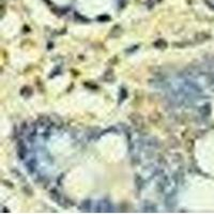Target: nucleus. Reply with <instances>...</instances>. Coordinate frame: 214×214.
<instances>
[{"label": "nucleus", "mask_w": 214, "mask_h": 214, "mask_svg": "<svg viewBox=\"0 0 214 214\" xmlns=\"http://www.w3.org/2000/svg\"><path fill=\"white\" fill-rule=\"evenodd\" d=\"M26 167L30 173H33L36 171V167H37V161L34 158H31L30 161L26 163Z\"/></svg>", "instance_id": "obj_12"}, {"label": "nucleus", "mask_w": 214, "mask_h": 214, "mask_svg": "<svg viewBox=\"0 0 214 214\" xmlns=\"http://www.w3.org/2000/svg\"><path fill=\"white\" fill-rule=\"evenodd\" d=\"M127 91L124 89V88H122V89L120 90V97H119L120 100H119V103L123 102V101L127 99Z\"/></svg>", "instance_id": "obj_17"}, {"label": "nucleus", "mask_w": 214, "mask_h": 214, "mask_svg": "<svg viewBox=\"0 0 214 214\" xmlns=\"http://www.w3.org/2000/svg\"><path fill=\"white\" fill-rule=\"evenodd\" d=\"M2 212H3V213H10V210L7 208L2 207Z\"/></svg>", "instance_id": "obj_25"}, {"label": "nucleus", "mask_w": 214, "mask_h": 214, "mask_svg": "<svg viewBox=\"0 0 214 214\" xmlns=\"http://www.w3.org/2000/svg\"><path fill=\"white\" fill-rule=\"evenodd\" d=\"M95 212H114V207H112V205L108 200H101L97 203V208H95Z\"/></svg>", "instance_id": "obj_1"}, {"label": "nucleus", "mask_w": 214, "mask_h": 214, "mask_svg": "<svg viewBox=\"0 0 214 214\" xmlns=\"http://www.w3.org/2000/svg\"><path fill=\"white\" fill-rule=\"evenodd\" d=\"M176 195H170V194H167L165 197V206L168 209H173L177 205V201H176L175 198Z\"/></svg>", "instance_id": "obj_4"}, {"label": "nucleus", "mask_w": 214, "mask_h": 214, "mask_svg": "<svg viewBox=\"0 0 214 214\" xmlns=\"http://www.w3.org/2000/svg\"><path fill=\"white\" fill-rule=\"evenodd\" d=\"M155 2H157V0H147L148 9H152V7L155 6Z\"/></svg>", "instance_id": "obj_20"}, {"label": "nucleus", "mask_w": 214, "mask_h": 214, "mask_svg": "<svg viewBox=\"0 0 214 214\" xmlns=\"http://www.w3.org/2000/svg\"><path fill=\"white\" fill-rule=\"evenodd\" d=\"M49 197L52 201H55V202H57V203H60V201L62 199L61 194L59 193V191H58L57 188H52V190L49 191Z\"/></svg>", "instance_id": "obj_5"}, {"label": "nucleus", "mask_w": 214, "mask_h": 214, "mask_svg": "<svg viewBox=\"0 0 214 214\" xmlns=\"http://www.w3.org/2000/svg\"><path fill=\"white\" fill-rule=\"evenodd\" d=\"M22 190H24L25 194H27V195H28V196H32V190L29 187L28 185L24 186V187H22Z\"/></svg>", "instance_id": "obj_19"}, {"label": "nucleus", "mask_w": 214, "mask_h": 214, "mask_svg": "<svg viewBox=\"0 0 214 214\" xmlns=\"http://www.w3.org/2000/svg\"><path fill=\"white\" fill-rule=\"evenodd\" d=\"M212 7V9H213V10H214V7Z\"/></svg>", "instance_id": "obj_27"}, {"label": "nucleus", "mask_w": 214, "mask_h": 214, "mask_svg": "<svg viewBox=\"0 0 214 214\" xmlns=\"http://www.w3.org/2000/svg\"><path fill=\"white\" fill-rule=\"evenodd\" d=\"M121 33H122L121 27L117 25V26H115L114 28L112 29V31H110V33H109V37H112V39H117V37H119L121 36Z\"/></svg>", "instance_id": "obj_11"}, {"label": "nucleus", "mask_w": 214, "mask_h": 214, "mask_svg": "<svg viewBox=\"0 0 214 214\" xmlns=\"http://www.w3.org/2000/svg\"><path fill=\"white\" fill-rule=\"evenodd\" d=\"M161 1H162V0H157V2H161Z\"/></svg>", "instance_id": "obj_26"}, {"label": "nucleus", "mask_w": 214, "mask_h": 214, "mask_svg": "<svg viewBox=\"0 0 214 214\" xmlns=\"http://www.w3.org/2000/svg\"><path fill=\"white\" fill-rule=\"evenodd\" d=\"M59 205H61L62 207H64V208H69V207H72L74 203L72 202V200L67 199V198H65V197H62V199L60 201Z\"/></svg>", "instance_id": "obj_16"}, {"label": "nucleus", "mask_w": 214, "mask_h": 214, "mask_svg": "<svg viewBox=\"0 0 214 214\" xmlns=\"http://www.w3.org/2000/svg\"><path fill=\"white\" fill-rule=\"evenodd\" d=\"M32 93H33V90H32L31 87H29V86H25V87L22 88L21 90V95L24 97H26V99H28L32 95Z\"/></svg>", "instance_id": "obj_10"}, {"label": "nucleus", "mask_w": 214, "mask_h": 214, "mask_svg": "<svg viewBox=\"0 0 214 214\" xmlns=\"http://www.w3.org/2000/svg\"><path fill=\"white\" fill-rule=\"evenodd\" d=\"M153 46L157 47V48H160V49H165L166 47L168 46V44H167V42H166L165 40L158 39L154 43H153Z\"/></svg>", "instance_id": "obj_14"}, {"label": "nucleus", "mask_w": 214, "mask_h": 214, "mask_svg": "<svg viewBox=\"0 0 214 214\" xmlns=\"http://www.w3.org/2000/svg\"><path fill=\"white\" fill-rule=\"evenodd\" d=\"M128 119H130V121L134 125H136V127H142L143 123L142 117L139 114H132L130 117H128Z\"/></svg>", "instance_id": "obj_3"}, {"label": "nucleus", "mask_w": 214, "mask_h": 214, "mask_svg": "<svg viewBox=\"0 0 214 214\" xmlns=\"http://www.w3.org/2000/svg\"><path fill=\"white\" fill-rule=\"evenodd\" d=\"M3 183H6V186H10V187H13V185H12V183L10 182V181H7V180H3Z\"/></svg>", "instance_id": "obj_22"}, {"label": "nucleus", "mask_w": 214, "mask_h": 214, "mask_svg": "<svg viewBox=\"0 0 214 214\" xmlns=\"http://www.w3.org/2000/svg\"><path fill=\"white\" fill-rule=\"evenodd\" d=\"M209 39H210V34L206 33V32H199L195 36V41L197 43H202Z\"/></svg>", "instance_id": "obj_9"}, {"label": "nucleus", "mask_w": 214, "mask_h": 214, "mask_svg": "<svg viewBox=\"0 0 214 214\" xmlns=\"http://www.w3.org/2000/svg\"><path fill=\"white\" fill-rule=\"evenodd\" d=\"M85 86H88V87H92V89H97V86H95V85H90V84H86V82H85Z\"/></svg>", "instance_id": "obj_23"}, {"label": "nucleus", "mask_w": 214, "mask_h": 214, "mask_svg": "<svg viewBox=\"0 0 214 214\" xmlns=\"http://www.w3.org/2000/svg\"><path fill=\"white\" fill-rule=\"evenodd\" d=\"M92 208V201L90 199H86L84 201H82L79 206V210L82 211V212H90Z\"/></svg>", "instance_id": "obj_7"}, {"label": "nucleus", "mask_w": 214, "mask_h": 214, "mask_svg": "<svg viewBox=\"0 0 214 214\" xmlns=\"http://www.w3.org/2000/svg\"><path fill=\"white\" fill-rule=\"evenodd\" d=\"M17 155H18L19 160H25L27 155V147L26 143L24 142L22 139L17 140Z\"/></svg>", "instance_id": "obj_2"}, {"label": "nucleus", "mask_w": 214, "mask_h": 214, "mask_svg": "<svg viewBox=\"0 0 214 214\" xmlns=\"http://www.w3.org/2000/svg\"><path fill=\"white\" fill-rule=\"evenodd\" d=\"M75 18H78L79 21H82V22H88V19H87V18H85V17L80 16V15H79L78 13H76V14H75Z\"/></svg>", "instance_id": "obj_21"}, {"label": "nucleus", "mask_w": 214, "mask_h": 214, "mask_svg": "<svg viewBox=\"0 0 214 214\" xmlns=\"http://www.w3.org/2000/svg\"><path fill=\"white\" fill-rule=\"evenodd\" d=\"M199 112L201 114V116H203V117H208V116H210V114H211V105L210 104H206V105H203V106H201L200 109H199Z\"/></svg>", "instance_id": "obj_13"}, {"label": "nucleus", "mask_w": 214, "mask_h": 214, "mask_svg": "<svg viewBox=\"0 0 214 214\" xmlns=\"http://www.w3.org/2000/svg\"><path fill=\"white\" fill-rule=\"evenodd\" d=\"M103 79H104L105 82H114V80H115L114 71H112V69H108L107 71L104 73V75H103Z\"/></svg>", "instance_id": "obj_8"}, {"label": "nucleus", "mask_w": 214, "mask_h": 214, "mask_svg": "<svg viewBox=\"0 0 214 214\" xmlns=\"http://www.w3.org/2000/svg\"><path fill=\"white\" fill-rule=\"evenodd\" d=\"M110 19V17L108 15H101V16L97 17V21L99 22H108Z\"/></svg>", "instance_id": "obj_18"}, {"label": "nucleus", "mask_w": 214, "mask_h": 214, "mask_svg": "<svg viewBox=\"0 0 214 214\" xmlns=\"http://www.w3.org/2000/svg\"><path fill=\"white\" fill-rule=\"evenodd\" d=\"M27 127H28V125H27V122H22V130H25V128L27 130Z\"/></svg>", "instance_id": "obj_24"}, {"label": "nucleus", "mask_w": 214, "mask_h": 214, "mask_svg": "<svg viewBox=\"0 0 214 214\" xmlns=\"http://www.w3.org/2000/svg\"><path fill=\"white\" fill-rule=\"evenodd\" d=\"M135 183H136V187H137L138 191H140L143 187V184H145V181L142 178L140 175H136L135 176Z\"/></svg>", "instance_id": "obj_15"}, {"label": "nucleus", "mask_w": 214, "mask_h": 214, "mask_svg": "<svg viewBox=\"0 0 214 214\" xmlns=\"http://www.w3.org/2000/svg\"><path fill=\"white\" fill-rule=\"evenodd\" d=\"M143 212H147V213H155L157 212V208L154 203L150 202L149 200H146V202L143 203Z\"/></svg>", "instance_id": "obj_6"}]
</instances>
